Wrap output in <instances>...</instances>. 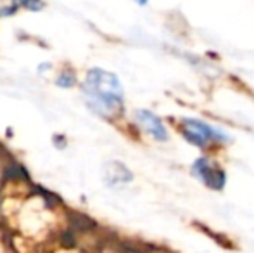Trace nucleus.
Listing matches in <instances>:
<instances>
[{"mask_svg":"<svg viewBox=\"0 0 254 253\" xmlns=\"http://www.w3.org/2000/svg\"><path fill=\"white\" fill-rule=\"evenodd\" d=\"M133 122L154 142L164 144L170 141V128H168L166 122L151 109H137L133 113Z\"/></svg>","mask_w":254,"mask_h":253,"instance_id":"4","label":"nucleus"},{"mask_svg":"<svg viewBox=\"0 0 254 253\" xmlns=\"http://www.w3.org/2000/svg\"><path fill=\"white\" fill-rule=\"evenodd\" d=\"M17 7H21V3L14 2L12 5H5V7H0V17H7V16H12L14 12L17 10Z\"/></svg>","mask_w":254,"mask_h":253,"instance_id":"8","label":"nucleus"},{"mask_svg":"<svg viewBox=\"0 0 254 253\" xmlns=\"http://www.w3.org/2000/svg\"><path fill=\"white\" fill-rule=\"evenodd\" d=\"M135 253H173V252L168 250V248H156V247H154V248H151V250H144V252L137 250Z\"/></svg>","mask_w":254,"mask_h":253,"instance_id":"10","label":"nucleus"},{"mask_svg":"<svg viewBox=\"0 0 254 253\" xmlns=\"http://www.w3.org/2000/svg\"><path fill=\"white\" fill-rule=\"evenodd\" d=\"M81 92L87 106L106 120H114L125 111V92L121 80L114 73L102 68L88 70Z\"/></svg>","mask_w":254,"mask_h":253,"instance_id":"1","label":"nucleus"},{"mask_svg":"<svg viewBox=\"0 0 254 253\" xmlns=\"http://www.w3.org/2000/svg\"><path fill=\"white\" fill-rule=\"evenodd\" d=\"M190 175L206 189L221 192L227 187V170L214 155H201L192 162Z\"/></svg>","mask_w":254,"mask_h":253,"instance_id":"3","label":"nucleus"},{"mask_svg":"<svg viewBox=\"0 0 254 253\" xmlns=\"http://www.w3.org/2000/svg\"><path fill=\"white\" fill-rule=\"evenodd\" d=\"M177 132L185 142L195 149H201L204 155H213V151L232 144V135L225 128L195 116H184L178 120Z\"/></svg>","mask_w":254,"mask_h":253,"instance_id":"2","label":"nucleus"},{"mask_svg":"<svg viewBox=\"0 0 254 253\" xmlns=\"http://www.w3.org/2000/svg\"><path fill=\"white\" fill-rule=\"evenodd\" d=\"M102 175L104 182L109 187H113V189L125 187L133 180V172L121 162H107L102 169Z\"/></svg>","mask_w":254,"mask_h":253,"instance_id":"5","label":"nucleus"},{"mask_svg":"<svg viewBox=\"0 0 254 253\" xmlns=\"http://www.w3.org/2000/svg\"><path fill=\"white\" fill-rule=\"evenodd\" d=\"M21 7H24V9H33V10H40V9H44V3H40V2H35V3H31V2H21Z\"/></svg>","mask_w":254,"mask_h":253,"instance_id":"9","label":"nucleus"},{"mask_svg":"<svg viewBox=\"0 0 254 253\" xmlns=\"http://www.w3.org/2000/svg\"><path fill=\"white\" fill-rule=\"evenodd\" d=\"M67 222H69V229H73L74 233H88L97 227L95 220L80 212H67Z\"/></svg>","mask_w":254,"mask_h":253,"instance_id":"6","label":"nucleus"},{"mask_svg":"<svg viewBox=\"0 0 254 253\" xmlns=\"http://www.w3.org/2000/svg\"><path fill=\"white\" fill-rule=\"evenodd\" d=\"M56 85L63 88H71L76 85V73L71 70H64L59 73V77L56 78Z\"/></svg>","mask_w":254,"mask_h":253,"instance_id":"7","label":"nucleus"}]
</instances>
